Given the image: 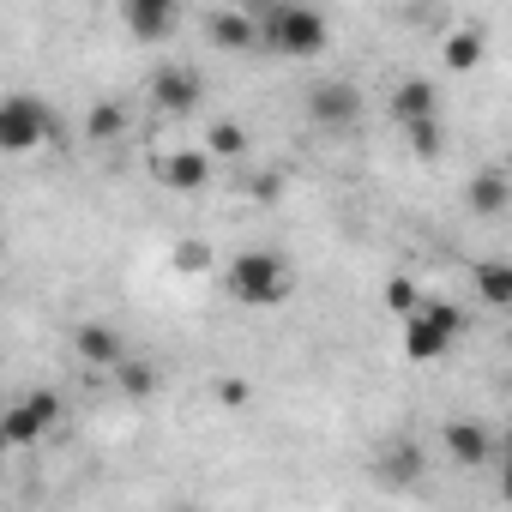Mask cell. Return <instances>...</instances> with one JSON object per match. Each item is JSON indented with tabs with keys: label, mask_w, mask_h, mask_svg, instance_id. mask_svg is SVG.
<instances>
[{
	"label": "cell",
	"mask_w": 512,
	"mask_h": 512,
	"mask_svg": "<svg viewBox=\"0 0 512 512\" xmlns=\"http://www.w3.org/2000/svg\"><path fill=\"white\" fill-rule=\"evenodd\" d=\"M223 290L241 308H278L296 290V272H290L284 253H272V247H241L235 260L223 266Z\"/></svg>",
	"instance_id": "6da1fadb"
},
{
	"label": "cell",
	"mask_w": 512,
	"mask_h": 512,
	"mask_svg": "<svg viewBox=\"0 0 512 512\" xmlns=\"http://www.w3.org/2000/svg\"><path fill=\"white\" fill-rule=\"evenodd\" d=\"M326 13L320 7H302V0H278V7L260 19V43L272 49V55H284V61H308V55H320L326 49Z\"/></svg>",
	"instance_id": "7a4b0ae2"
},
{
	"label": "cell",
	"mask_w": 512,
	"mask_h": 512,
	"mask_svg": "<svg viewBox=\"0 0 512 512\" xmlns=\"http://www.w3.org/2000/svg\"><path fill=\"white\" fill-rule=\"evenodd\" d=\"M61 139V115L31 97V91H13V97H0V151L19 157V151H37V145H55Z\"/></svg>",
	"instance_id": "3957f363"
},
{
	"label": "cell",
	"mask_w": 512,
	"mask_h": 512,
	"mask_svg": "<svg viewBox=\"0 0 512 512\" xmlns=\"http://www.w3.org/2000/svg\"><path fill=\"white\" fill-rule=\"evenodd\" d=\"M464 338V314L452 302H416L404 314V356L410 362H440Z\"/></svg>",
	"instance_id": "277c9868"
},
{
	"label": "cell",
	"mask_w": 512,
	"mask_h": 512,
	"mask_svg": "<svg viewBox=\"0 0 512 512\" xmlns=\"http://www.w3.org/2000/svg\"><path fill=\"white\" fill-rule=\"evenodd\" d=\"M0 422H7V440H13V446H37V440L61 422V392L37 386V392H25L19 404L0 410Z\"/></svg>",
	"instance_id": "5b68a950"
},
{
	"label": "cell",
	"mask_w": 512,
	"mask_h": 512,
	"mask_svg": "<svg viewBox=\"0 0 512 512\" xmlns=\"http://www.w3.org/2000/svg\"><path fill=\"white\" fill-rule=\"evenodd\" d=\"M308 121L326 127V133H350V127L362 121V91H356L350 79H320V85L308 91Z\"/></svg>",
	"instance_id": "8992f818"
},
{
	"label": "cell",
	"mask_w": 512,
	"mask_h": 512,
	"mask_svg": "<svg viewBox=\"0 0 512 512\" xmlns=\"http://www.w3.org/2000/svg\"><path fill=\"white\" fill-rule=\"evenodd\" d=\"M199 97H205V85H199V73L193 67H157L151 73V103L163 109V115H193L199 109Z\"/></svg>",
	"instance_id": "52a82bcc"
},
{
	"label": "cell",
	"mask_w": 512,
	"mask_h": 512,
	"mask_svg": "<svg viewBox=\"0 0 512 512\" xmlns=\"http://www.w3.org/2000/svg\"><path fill=\"white\" fill-rule=\"evenodd\" d=\"M175 13H181V0H121V19L139 43H163L175 31Z\"/></svg>",
	"instance_id": "ba28073f"
},
{
	"label": "cell",
	"mask_w": 512,
	"mask_h": 512,
	"mask_svg": "<svg viewBox=\"0 0 512 512\" xmlns=\"http://www.w3.org/2000/svg\"><path fill=\"white\" fill-rule=\"evenodd\" d=\"M73 350H79V362H85V368H115V362L127 356V344H121V332H115L109 320H79Z\"/></svg>",
	"instance_id": "9c48e42d"
},
{
	"label": "cell",
	"mask_w": 512,
	"mask_h": 512,
	"mask_svg": "<svg viewBox=\"0 0 512 512\" xmlns=\"http://www.w3.org/2000/svg\"><path fill=\"white\" fill-rule=\"evenodd\" d=\"M464 205H470V211H482V217H500V211L512 205V175H506L500 163L476 169V175H470V187H464Z\"/></svg>",
	"instance_id": "30bf717a"
},
{
	"label": "cell",
	"mask_w": 512,
	"mask_h": 512,
	"mask_svg": "<svg viewBox=\"0 0 512 512\" xmlns=\"http://www.w3.org/2000/svg\"><path fill=\"white\" fill-rule=\"evenodd\" d=\"M157 181L175 193H199L211 181V157L205 151H169V157H157Z\"/></svg>",
	"instance_id": "8fae6325"
},
{
	"label": "cell",
	"mask_w": 512,
	"mask_h": 512,
	"mask_svg": "<svg viewBox=\"0 0 512 512\" xmlns=\"http://www.w3.org/2000/svg\"><path fill=\"white\" fill-rule=\"evenodd\" d=\"M446 452H452V464L476 470V464L494 458V434H488L482 422H446Z\"/></svg>",
	"instance_id": "7c38bea8"
},
{
	"label": "cell",
	"mask_w": 512,
	"mask_h": 512,
	"mask_svg": "<svg viewBox=\"0 0 512 512\" xmlns=\"http://www.w3.org/2000/svg\"><path fill=\"white\" fill-rule=\"evenodd\" d=\"M434 109H440V97H434V85H428V79H398V85H392V121H398V127L428 121Z\"/></svg>",
	"instance_id": "4fadbf2b"
},
{
	"label": "cell",
	"mask_w": 512,
	"mask_h": 512,
	"mask_svg": "<svg viewBox=\"0 0 512 512\" xmlns=\"http://www.w3.org/2000/svg\"><path fill=\"white\" fill-rule=\"evenodd\" d=\"M205 31H211L217 49H253V43H260V25H253L247 13H211Z\"/></svg>",
	"instance_id": "5bb4252c"
},
{
	"label": "cell",
	"mask_w": 512,
	"mask_h": 512,
	"mask_svg": "<svg viewBox=\"0 0 512 512\" xmlns=\"http://www.w3.org/2000/svg\"><path fill=\"white\" fill-rule=\"evenodd\" d=\"M476 290H482L488 308H506V302H512V266H506V260H482V266H476Z\"/></svg>",
	"instance_id": "9a60e30c"
},
{
	"label": "cell",
	"mask_w": 512,
	"mask_h": 512,
	"mask_svg": "<svg viewBox=\"0 0 512 512\" xmlns=\"http://www.w3.org/2000/svg\"><path fill=\"white\" fill-rule=\"evenodd\" d=\"M109 374H115V386H121L127 398H151V392H157V368H151V362H139V356H121Z\"/></svg>",
	"instance_id": "2e32d148"
},
{
	"label": "cell",
	"mask_w": 512,
	"mask_h": 512,
	"mask_svg": "<svg viewBox=\"0 0 512 512\" xmlns=\"http://www.w3.org/2000/svg\"><path fill=\"white\" fill-rule=\"evenodd\" d=\"M241 151H247V127H241V121H217V127H205V157L235 163Z\"/></svg>",
	"instance_id": "e0dca14e"
},
{
	"label": "cell",
	"mask_w": 512,
	"mask_h": 512,
	"mask_svg": "<svg viewBox=\"0 0 512 512\" xmlns=\"http://www.w3.org/2000/svg\"><path fill=\"white\" fill-rule=\"evenodd\" d=\"M446 67L452 73H476L482 67V31H452L446 37Z\"/></svg>",
	"instance_id": "ac0fdd59"
},
{
	"label": "cell",
	"mask_w": 512,
	"mask_h": 512,
	"mask_svg": "<svg viewBox=\"0 0 512 512\" xmlns=\"http://www.w3.org/2000/svg\"><path fill=\"white\" fill-rule=\"evenodd\" d=\"M121 127H127V109H121V103H97V109L85 115V139H97V145L121 139Z\"/></svg>",
	"instance_id": "d6986e66"
},
{
	"label": "cell",
	"mask_w": 512,
	"mask_h": 512,
	"mask_svg": "<svg viewBox=\"0 0 512 512\" xmlns=\"http://www.w3.org/2000/svg\"><path fill=\"white\" fill-rule=\"evenodd\" d=\"M169 260H175L181 278H199V272H211V247H205V241H175Z\"/></svg>",
	"instance_id": "ffe728a7"
},
{
	"label": "cell",
	"mask_w": 512,
	"mask_h": 512,
	"mask_svg": "<svg viewBox=\"0 0 512 512\" xmlns=\"http://www.w3.org/2000/svg\"><path fill=\"white\" fill-rule=\"evenodd\" d=\"M404 139H410V151H416L422 163H434V157H440V121H434V115H428V121H410V127H404Z\"/></svg>",
	"instance_id": "44dd1931"
},
{
	"label": "cell",
	"mask_w": 512,
	"mask_h": 512,
	"mask_svg": "<svg viewBox=\"0 0 512 512\" xmlns=\"http://www.w3.org/2000/svg\"><path fill=\"white\" fill-rule=\"evenodd\" d=\"M416 302H422V296H416V284H410V278H392V284H386V308H392L398 320H404Z\"/></svg>",
	"instance_id": "7402d4cb"
},
{
	"label": "cell",
	"mask_w": 512,
	"mask_h": 512,
	"mask_svg": "<svg viewBox=\"0 0 512 512\" xmlns=\"http://www.w3.org/2000/svg\"><path fill=\"white\" fill-rule=\"evenodd\" d=\"M392 470H398V476L422 470V452H416V446H398V452H392Z\"/></svg>",
	"instance_id": "603a6c76"
},
{
	"label": "cell",
	"mask_w": 512,
	"mask_h": 512,
	"mask_svg": "<svg viewBox=\"0 0 512 512\" xmlns=\"http://www.w3.org/2000/svg\"><path fill=\"white\" fill-rule=\"evenodd\" d=\"M217 398L223 404H247V380H217Z\"/></svg>",
	"instance_id": "cb8c5ba5"
},
{
	"label": "cell",
	"mask_w": 512,
	"mask_h": 512,
	"mask_svg": "<svg viewBox=\"0 0 512 512\" xmlns=\"http://www.w3.org/2000/svg\"><path fill=\"white\" fill-rule=\"evenodd\" d=\"M284 193V181L278 175H266V181H253V199H278Z\"/></svg>",
	"instance_id": "d4e9b609"
},
{
	"label": "cell",
	"mask_w": 512,
	"mask_h": 512,
	"mask_svg": "<svg viewBox=\"0 0 512 512\" xmlns=\"http://www.w3.org/2000/svg\"><path fill=\"white\" fill-rule=\"evenodd\" d=\"M13 452V440H7V422H0V458H7Z\"/></svg>",
	"instance_id": "484cf974"
}]
</instances>
